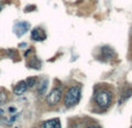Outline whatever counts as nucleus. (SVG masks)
Wrapping results in <instances>:
<instances>
[{
	"mask_svg": "<svg viewBox=\"0 0 132 128\" xmlns=\"http://www.w3.org/2000/svg\"><path fill=\"white\" fill-rule=\"evenodd\" d=\"M46 87H48V80L44 79L43 82L39 84V86H38V94H39V96H43V94L45 93Z\"/></svg>",
	"mask_w": 132,
	"mask_h": 128,
	"instance_id": "nucleus-9",
	"label": "nucleus"
},
{
	"mask_svg": "<svg viewBox=\"0 0 132 128\" xmlns=\"http://www.w3.org/2000/svg\"><path fill=\"white\" fill-rule=\"evenodd\" d=\"M42 128H62L59 119H51L48 121H44L42 124Z\"/></svg>",
	"mask_w": 132,
	"mask_h": 128,
	"instance_id": "nucleus-6",
	"label": "nucleus"
},
{
	"mask_svg": "<svg viewBox=\"0 0 132 128\" xmlns=\"http://www.w3.org/2000/svg\"><path fill=\"white\" fill-rule=\"evenodd\" d=\"M63 97V91H62V87L59 86H55L53 89H51V91L46 94V98L45 101L49 106H56L59 104L60 99Z\"/></svg>",
	"mask_w": 132,
	"mask_h": 128,
	"instance_id": "nucleus-3",
	"label": "nucleus"
},
{
	"mask_svg": "<svg viewBox=\"0 0 132 128\" xmlns=\"http://www.w3.org/2000/svg\"><path fill=\"white\" fill-rule=\"evenodd\" d=\"M81 99V87L80 85H72L66 90L64 94V104L66 107H73L79 104Z\"/></svg>",
	"mask_w": 132,
	"mask_h": 128,
	"instance_id": "nucleus-2",
	"label": "nucleus"
},
{
	"mask_svg": "<svg viewBox=\"0 0 132 128\" xmlns=\"http://www.w3.org/2000/svg\"><path fill=\"white\" fill-rule=\"evenodd\" d=\"M131 96H132V86H125L121 93V100L122 101L128 100Z\"/></svg>",
	"mask_w": 132,
	"mask_h": 128,
	"instance_id": "nucleus-8",
	"label": "nucleus"
},
{
	"mask_svg": "<svg viewBox=\"0 0 132 128\" xmlns=\"http://www.w3.org/2000/svg\"><path fill=\"white\" fill-rule=\"evenodd\" d=\"M32 60H34V62L31 61V64H30V68H35V69H39L41 68V62H39V60L36 57V56H34L32 57Z\"/></svg>",
	"mask_w": 132,
	"mask_h": 128,
	"instance_id": "nucleus-11",
	"label": "nucleus"
},
{
	"mask_svg": "<svg viewBox=\"0 0 132 128\" xmlns=\"http://www.w3.org/2000/svg\"><path fill=\"white\" fill-rule=\"evenodd\" d=\"M31 37L35 41H42V40L45 39V33L42 29H39V28H35L31 32Z\"/></svg>",
	"mask_w": 132,
	"mask_h": 128,
	"instance_id": "nucleus-7",
	"label": "nucleus"
},
{
	"mask_svg": "<svg viewBox=\"0 0 132 128\" xmlns=\"http://www.w3.org/2000/svg\"><path fill=\"white\" fill-rule=\"evenodd\" d=\"M6 101H7V93L1 91L0 92V105H4Z\"/></svg>",
	"mask_w": 132,
	"mask_h": 128,
	"instance_id": "nucleus-12",
	"label": "nucleus"
},
{
	"mask_svg": "<svg viewBox=\"0 0 132 128\" xmlns=\"http://www.w3.org/2000/svg\"><path fill=\"white\" fill-rule=\"evenodd\" d=\"M94 100L95 104L102 110L110 107L114 100V96H112V91L109 89H98L94 94Z\"/></svg>",
	"mask_w": 132,
	"mask_h": 128,
	"instance_id": "nucleus-1",
	"label": "nucleus"
},
{
	"mask_svg": "<svg viewBox=\"0 0 132 128\" xmlns=\"http://www.w3.org/2000/svg\"><path fill=\"white\" fill-rule=\"evenodd\" d=\"M101 55L102 57H104L105 60H112V58L116 57V53L114 51V49L110 48V47H103L101 49Z\"/></svg>",
	"mask_w": 132,
	"mask_h": 128,
	"instance_id": "nucleus-5",
	"label": "nucleus"
},
{
	"mask_svg": "<svg viewBox=\"0 0 132 128\" xmlns=\"http://www.w3.org/2000/svg\"><path fill=\"white\" fill-rule=\"evenodd\" d=\"M27 90H28L27 83H26V80H22V82H19L18 84L15 85L13 92H14V94H16V96H21V94H23Z\"/></svg>",
	"mask_w": 132,
	"mask_h": 128,
	"instance_id": "nucleus-4",
	"label": "nucleus"
},
{
	"mask_svg": "<svg viewBox=\"0 0 132 128\" xmlns=\"http://www.w3.org/2000/svg\"><path fill=\"white\" fill-rule=\"evenodd\" d=\"M26 83H27L28 87H32V86H35V85H36L37 78L36 77H30V78H28V79L26 80Z\"/></svg>",
	"mask_w": 132,
	"mask_h": 128,
	"instance_id": "nucleus-10",
	"label": "nucleus"
},
{
	"mask_svg": "<svg viewBox=\"0 0 132 128\" xmlns=\"http://www.w3.org/2000/svg\"><path fill=\"white\" fill-rule=\"evenodd\" d=\"M88 128H97L96 126H90V127H88Z\"/></svg>",
	"mask_w": 132,
	"mask_h": 128,
	"instance_id": "nucleus-13",
	"label": "nucleus"
}]
</instances>
